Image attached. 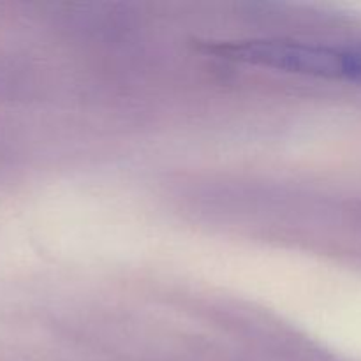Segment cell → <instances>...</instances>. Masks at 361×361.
Returning <instances> with one entry per match:
<instances>
[{
  "instance_id": "cell-1",
  "label": "cell",
  "mask_w": 361,
  "mask_h": 361,
  "mask_svg": "<svg viewBox=\"0 0 361 361\" xmlns=\"http://www.w3.org/2000/svg\"><path fill=\"white\" fill-rule=\"evenodd\" d=\"M207 51L221 59L303 76L345 78V48L284 39H249L214 42L207 46Z\"/></svg>"
}]
</instances>
